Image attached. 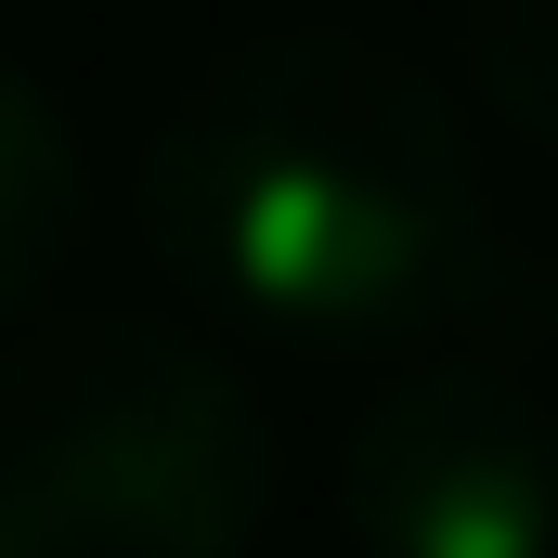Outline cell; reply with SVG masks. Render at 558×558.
Segmentation results:
<instances>
[{"instance_id":"7a4b0ae2","label":"cell","mask_w":558,"mask_h":558,"mask_svg":"<svg viewBox=\"0 0 558 558\" xmlns=\"http://www.w3.org/2000/svg\"><path fill=\"white\" fill-rule=\"evenodd\" d=\"M274 520L260 390L156 312L0 351V558H247Z\"/></svg>"},{"instance_id":"277c9868","label":"cell","mask_w":558,"mask_h":558,"mask_svg":"<svg viewBox=\"0 0 558 558\" xmlns=\"http://www.w3.org/2000/svg\"><path fill=\"white\" fill-rule=\"evenodd\" d=\"M78 195H92V169H78L65 105L0 52V312H26L39 286L65 274V247H78Z\"/></svg>"},{"instance_id":"5b68a950","label":"cell","mask_w":558,"mask_h":558,"mask_svg":"<svg viewBox=\"0 0 558 558\" xmlns=\"http://www.w3.org/2000/svg\"><path fill=\"white\" fill-rule=\"evenodd\" d=\"M454 39H468L481 92L533 143H558V0H454Z\"/></svg>"},{"instance_id":"3957f363","label":"cell","mask_w":558,"mask_h":558,"mask_svg":"<svg viewBox=\"0 0 558 558\" xmlns=\"http://www.w3.org/2000/svg\"><path fill=\"white\" fill-rule=\"evenodd\" d=\"M338 520L364 558H558V416L494 351L403 364L338 441Z\"/></svg>"},{"instance_id":"6da1fadb","label":"cell","mask_w":558,"mask_h":558,"mask_svg":"<svg viewBox=\"0 0 558 558\" xmlns=\"http://www.w3.org/2000/svg\"><path fill=\"white\" fill-rule=\"evenodd\" d=\"M143 234L221 312L325 351L441 338L520 274L481 208L468 118L364 26L221 39L143 143Z\"/></svg>"}]
</instances>
